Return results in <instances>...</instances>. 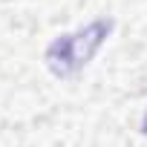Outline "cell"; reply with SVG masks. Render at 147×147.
<instances>
[{
  "label": "cell",
  "mask_w": 147,
  "mask_h": 147,
  "mask_svg": "<svg viewBox=\"0 0 147 147\" xmlns=\"http://www.w3.org/2000/svg\"><path fill=\"white\" fill-rule=\"evenodd\" d=\"M113 26H115L113 18H95L87 26H81L78 32L58 35L43 52V61H46L49 72L55 78H75L95 58V52L104 46V40L110 38Z\"/></svg>",
  "instance_id": "1"
},
{
  "label": "cell",
  "mask_w": 147,
  "mask_h": 147,
  "mask_svg": "<svg viewBox=\"0 0 147 147\" xmlns=\"http://www.w3.org/2000/svg\"><path fill=\"white\" fill-rule=\"evenodd\" d=\"M141 133L147 136V113H144V118H141Z\"/></svg>",
  "instance_id": "2"
}]
</instances>
